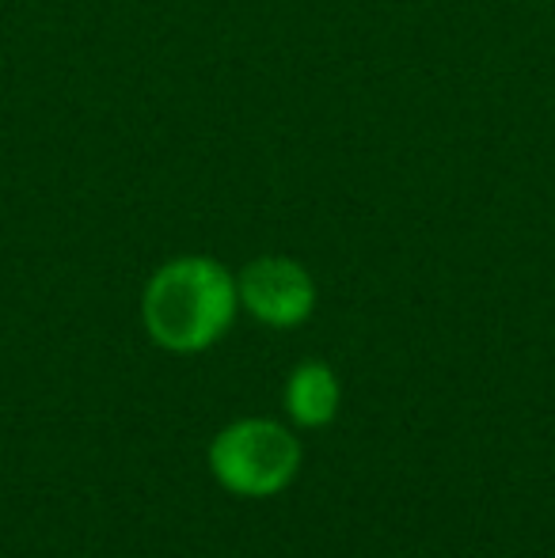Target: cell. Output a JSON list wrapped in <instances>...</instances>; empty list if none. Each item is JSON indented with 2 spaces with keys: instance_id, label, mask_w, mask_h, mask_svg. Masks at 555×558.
<instances>
[{
  "instance_id": "obj_3",
  "label": "cell",
  "mask_w": 555,
  "mask_h": 558,
  "mask_svg": "<svg viewBox=\"0 0 555 558\" xmlns=\"http://www.w3.org/2000/svg\"><path fill=\"white\" fill-rule=\"evenodd\" d=\"M240 304L252 312L260 324L289 331L301 327L316 308V281L309 278L301 263L286 255H263L244 266L237 278Z\"/></svg>"
},
{
  "instance_id": "obj_1",
  "label": "cell",
  "mask_w": 555,
  "mask_h": 558,
  "mask_svg": "<svg viewBox=\"0 0 555 558\" xmlns=\"http://www.w3.org/2000/svg\"><path fill=\"white\" fill-rule=\"evenodd\" d=\"M237 278L206 255L164 263L141 296V324L168 353H202L237 319Z\"/></svg>"
},
{
  "instance_id": "obj_4",
  "label": "cell",
  "mask_w": 555,
  "mask_h": 558,
  "mask_svg": "<svg viewBox=\"0 0 555 558\" xmlns=\"http://www.w3.org/2000/svg\"><path fill=\"white\" fill-rule=\"evenodd\" d=\"M342 403L339 376L327 361H301L286 380V411L297 426L324 429L335 422Z\"/></svg>"
},
{
  "instance_id": "obj_2",
  "label": "cell",
  "mask_w": 555,
  "mask_h": 558,
  "mask_svg": "<svg viewBox=\"0 0 555 558\" xmlns=\"http://www.w3.org/2000/svg\"><path fill=\"white\" fill-rule=\"evenodd\" d=\"M301 460V441L275 418L229 422L206 448L209 475L237 498H275L293 486Z\"/></svg>"
}]
</instances>
